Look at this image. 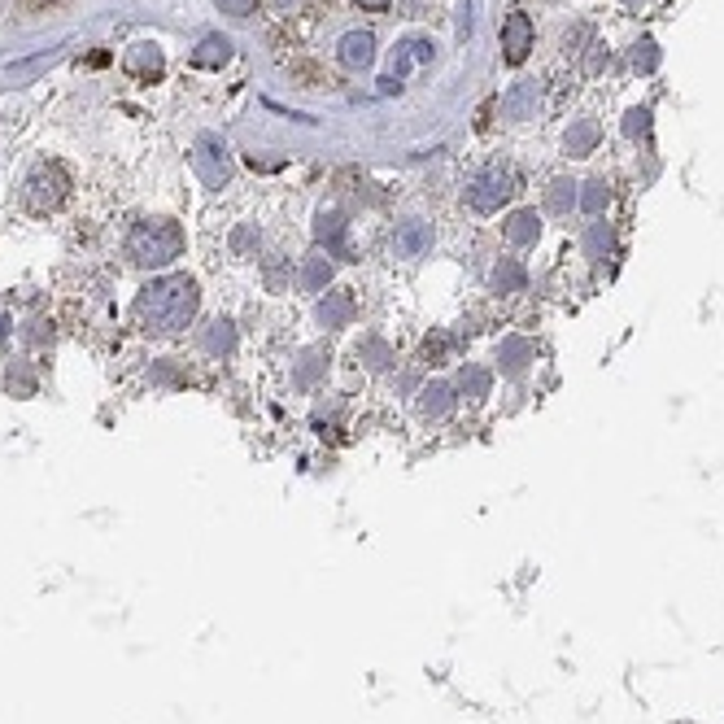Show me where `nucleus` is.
<instances>
[{
    "label": "nucleus",
    "mask_w": 724,
    "mask_h": 724,
    "mask_svg": "<svg viewBox=\"0 0 724 724\" xmlns=\"http://www.w3.org/2000/svg\"><path fill=\"white\" fill-rule=\"evenodd\" d=\"M197 306H201V293L192 275H162V280L144 284V293L136 301V319L149 332L171 336V332H184L197 319Z\"/></svg>",
    "instance_id": "nucleus-1"
},
{
    "label": "nucleus",
    "mask_w": 724,
    "mask_h": 724,
    "mask_svg": "<svg viewBox=\"0 0 724 724\" xmlns=\"http://www.w3.org/2000/svg\"><path fill=\"white\" fill-rule=\"evenodd\" d=\"M184 253V232L171 219H144L127 236V258L136 267H171Z\"/></svg>",
    "instance_id": "nucleus-2"
},
{
    "label": "nucleus",
    "mask_w": 724,
    "mask_h": 724,
    "mask_svg": "<svg viewBox=\"0 0 724 724\" xmlns=\"http://www.w3.org/2000/svg\"><path fill=\"white\" fill-rule=\"evenodd\" d=\"M515 192V175L506 171V166H485L472 184H467V205H472L476 214H498L502 201H511Z\"/></svg>",
    "instance_id": "nucleus-3"
},
{
    "label": "nucleus",
    "mask_w": 724,
    "mask_h": 724,
    "mask_svg": "<svg viewBox=\"0 0 724 724\" xmlns=\"http://www.w3.org/2000/svg\"><path fill=\"white\" fill-rule=\"evenodd\" d=\"M192 171L205 188H223L227 175H232V158H227V144L214 136V131H201L197 144H192Z\"/></svg>",
    "instance_id": "nucleus-4"
},
{
    "label": "nucleus",
    "mask_w": 724,
    "mask_h": 724,
    "mask_svg": "<svg viewBox=\"0 0 724 724\" xmlns=\"http://www.w3.org/2000/svg\"><path fill=\"white\" fill-rule=\"evenodd\" d=\"M66 188H70V179H66L62 166H57V162H44V166H35V171L27 175V188H22V197H27V210L48 214L57 201L66 197Z\"/></svg>",
    "instance_id": "nucleus-5"
},
{
    "label": "nucleus",
    "mask_w": 724,
    "mask_h": 724,
    "mask_svg": "<svg viewBox=\"0 0 724 724\" xmlns=\"http://www.w3.org/2000/svg\"><path fill=\"white\" fill-rule=\"evenodd\" d=\"M502 48H506V62L511 66H520L528 57V48H533V22H528V14H520V9L502 22Z\"/></svg>",
    "instance_id": "nucleus-6"
},
{
    "label": "nucleus",
    "mask_w": 724,
    "mask_h": 724,
    "mask_svg": "<svg viewBox=\"0 0 724 724\" xmlns=\"http://www.w3.org/2000/svg\"><path fill=\"white\" fill-rule=\"evenodd\" d=\"M393 249H397V258H424V253L432 249V223H424V219L397 223Z\"/></svg>",
    "instance_id": "nucleus-7"
},
{
    "label": "nucleus",
    "mask_w": 724,
    "mask_h": 724,
    "mask_svg": "<svg viewBox=\"0 0 724 724\" xmlns=\"http://www.w3.org/2000/svg\"><path fill=\"white\" fill-rule=\"evenodd\" d=\"M336 57H341V66L349 70H362L376 62V35L371 31H349L341 35V48H336Z\"/></svg>",
    "instance_id": "nucleus-8"
},
{
    "label": "nucleus",
    "mask_w": 724,
    "mask_h": 724,
    "mask_svg": "<svg viewBox=\"0 0 724 724\" xmlns=\"http://www.w3.org/2000/svg\"><path fill=\"white\" fill-rule=\"evenodd\" d=\"M354 297L349 293H328L319 301V323L323 328H349V323H354Z\"/></svg>",
    "instance_id": "nucleus-9"
},
{
    "label": "nucleus",
    "mask_w": 724,
    "mask_h": 724,
    "mask_svg": "<svg viewBox=\"0 0 724 724\" xmlns=\"http://www.w3.org/2000/svg\"><path fill=\"white\" fill-rule=\"evenodd\" d=\"M454 410V389L450 384H441V380H432L424 393H419V415L424 419H445Z\"/></svg>",
    "instance_id": "nucleus-10"
},
{
    "label": "nucleus",
    "mask_w": 724,
    "mask_h": 724,
    "mask_svg": "<svg viewBox=\"0 0 724 724\" xmlns=\"http://www.w3.org/2000/svg\"><path fill=\"white\" fill-rule=\"evenodd\" d=\"M227 57H232V40H223V35H205V40L192 48V66H201V70H219Z\"/></svg>",
    "instance_id": "nucleus-11"
},
{
    "label": "nucleus",
    "mask_w": 724,
    "mask_h": 724,
    "mask_svg": "<svg viewBox=\"0 0 724 724\" xmlns=\"http://www.w3.org/2000/svg\"><path fill=\"white\" fill-rule=\"evenodd\" d=\"M537 236H541L537 210H515L511 219H506V240H511V245H533Z\"/></svg>",
    "instance_id": "nucleus-12"
},
{
    "label": "nucleus",
    "mask_w": 724,
    "mask_h": 724,
    "mask_svg": "<svg viewBox=\"0 0 724 724\" xmlns=\"http://www.w3.org/2000/svg\"><path fill=\"white\" fill-rule=\"evenodd\" d=\"M598 136H602V127L594 118H581V123H572V131H567V153H572V158H589Z\"/></svg>",
    "instance_id": "nucleus-13"
},
{
    "label": "nucleus",
    "mask_w": 724,
    "mask_h": 724,
    "mask_svg": "<svg viewBox=\"0 0 724 724\" xmlns=\"http://www.w3.org/2000/svg\"><path fill=\"white\" fill-rule=\"evenodd\" d=\"M131 70L144 79H158L162 75V53L158 44H136V53H131Z\"/></svg>",
    "instance_id": "nucleus-14"
},
{
    "label": "nucleus",
    "mask_w": 724,
    "mask_h": 724,
    "mask_svg": "<svg viewBox=\"0 0 724 724\" xmlns=\"http://www.w3.org/2000/svg\"><path fill=\"white\" fill-rule=\"evenodd\" d=\"M524 267L520 262H511V258H502L498 267H493V288H498V293H515V288H524Z\"/></svg>",
    "instance_id": "nucleus-15"
},
{
    "label": "nucleus",
    "mask_w": 724,
    "mask_h": 724,
    "mask_svg": "<svg viewBox=\"0 0 724 724\" xmlns=\"http://www.w3.org/2000/svg\"><path fill=\"white\" fill-rule=\"evenodd\" d=\"M332 280V262L323 258V253H315V258H306V267H301V284L310 288V293H319L323 284Z\"/></svg>",
    "instance_id": "nucleus-16"
},
{
    "label": "nucleus",
    "mask_w": 724,
    "mask_h": 724,
    "mask_svg": "<svg viewBox=\"0 0 724 724\" xmlns=\"http://www.w3.org/2000/svg\"><path fill=\"white\" fill-rule=\"evenodd\" d=\"M489 371H480L476 362H467L463 371H458V389H463L467 397H489Z\"/></svg>",
    "instance_id": "nucleus-17"
},
{
    "label": "nucleus",
    "mask_w": 724,
    "mask_h": 724,
    "mask_svg": "<svg viewBox=\"0 0 724 724\" xmlns=\"http://www.w3.org/2000/svg\"><path fill=\"white\" fill-rule=\"evenodd\" d=\"M533 105H537V83H520V88L506 96V114L511 118H528Z\"/></svg>",
    "instance_id": "nucleus-18"
},
{
    "label": "nucleus",
    "mask_w": 724,
    "mask_h": 724,
    "mask_svg": "<svg viewBox=\"0 0 724 724\" xmlns=\"http://www.w3.org/2000/svg\"><path fill=\"white\" fill-rule=\"evenodd\" d=\"M315 236H319V245H332V249H336V245H341V236H345V219H341L336 210H332V214L323 210V214H319Z\"/></svg>",
    "instance_id": "nucleus-19"
},
{
    "label": "nucleus",
    "mask_w": 724,
    "mask_h": 724,
    "mask_svg": "<svg viewBox=\"0 0 724 724\" xmlns=\"http://www.w3.org/2000/svg\"><path fill=\"white\" fill-rule=\"evenodd\" d=\"M572 205H576V184H572V179H554V184H550V210L567 214Z\"/></svg>",
    "instance_id": "nucleus-20"
},
{
    "label": "nucleus",
    "mask_w": 724,
    "mask_h": 724,
    "mask_svg": "<svg viewBox=\"0 0 724 724\" xmlns=\"http://www.w3.org/2000/svg\"><path fill=\"white\" fill-rule=\"evenodd\" d=\"M498 358L506 362V371H511V376H515V371H524V358H528V345H524V341H506V345L498 349Z\"/></svg>",
    "instance_id": "nucleus-21"
},
{
    "label": "nucleus",
    "mask_w": 724,
    "mask_h": 724,
    "mask_svg": "<svg viewBox=\"0 0 724 724\" xmlns=\"http://www.w3.org/2000/svg\"><path fill=\"white\" fill-rule=\"evenodd\" d=\"M585 188H589V192H585V210H589V214H598V210H602V201L611 197V192H607V179H594V184H585Z\"/></svg>",
    "instance_id": "nucleus-22"
},
{
    "label": "nucleus",
    "mask_w": 724,
    "mask_h": 724,
    "mask_svg": "<svg viewBox=\"0 0 724 724\" xmlns=\"http://www.w3.org/2000/svg\"><path fill=\"white\" fill-rule=\"evenodd\" d=\"M633 66H637V70H655V66H659V53H655V44H650V40H646V44H637V53H633Z\"/></svg>",
    "instance_id": "nucleus-23"
},
{
    "label": "nucleus",
    "mask_w": 724,
    "mask_h": 724,
    "mask_svg": "<svg viewBox=\"0 0 724 724\" xmlns=\"http://www.w3.org/2000/svg\"><path fill=\"white\" fill-rule=\"evenodd\" d=\"M219 9L223 14H232V18H249L253 9H258V0H219Z\"/></svg>",
    "instance_id": "nucleus-24"
},
{
    "label": "nucleus",
    "mask_w": 724,
    "mask_h": 724,
    "mask_svg": "<svg viewBox=\"0 0 724 724\" xmlns=\"http://www.w3.org/2000/svg\"><path fill=\"white\" fill-rule=\"evenodd\" d=\"M402 48H410L406 57H415V62H432V44L428 40H406Z\"/></svg>",
    "instance_id": "nucleus-25"
},
{
    "label": "nucleus",
    "mask_w": 724,
    "mask_h": 724,
    "mask_svg": "<svg viewBox=\"0 0 724 724\" xmlns=\"http://www.w3.org/2000/svg\"><path fill=\"white\" fill-rule=\"evenodd\" d=\"M393 0H358V9H367V14H384Z\"/></svg>",
    "instance_id": "nucleus-26"
}]
</instances>
